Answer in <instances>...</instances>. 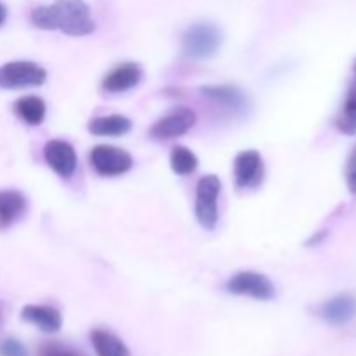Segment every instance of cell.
I'll list each match as a JSON object with an SVG mask.
<instances>
[{"label":"cell","instance_id":"cell-1","mask_svg":"<svg viewBox=\"0 0 356 356\" xmlns=\"http://www.w3.org/2000/svg\"><path fill=\"white\" fill-rule=\"evenodd\" d=\"M30 19L40 30H61L72 37H86L96 28L83 0H56L51 6L35 7Z\"/></svg>","mask_w":356,"mask_h":356},{"label":"cell","instance_id":"cell-2","mask_svg":"<svg viewBox=\"0 0 356 356\" xmlns=\"http://www.w3.org/2000/svg\"><path fill=\"white\" fill-rule=\"evenodd\" d=\"M222 33L211 23H197L188 28L183 35V51L188 58L207 59L219 51Z\"/></svg>","mask_w":356,"mask_h":356},{"label":"cell","instance_id":"cell-3","mask_svg":"<svg viewBox=\"0 0 356 356\" xmlns=\"http://www.w3.org/2000/svg\"><path fill=\"white\" fill-rule=\"evenodd\" d=\"M47 80V72L37 63L10 61L0 66V87L2 89H28L38 87Z\"/></svg>","mask_w":356,"mask_h":356},{"label":"cell","instance_id":"cell-4","mask_svg":"<svg viewBox=\"0 0 356 356\" xmlns=\"http://www.w3.org/2000/svg\"><path fill=\"white\" fill-rule=\"evenodd\" d=\"M221 181L218 176H205L197 184V202L195 214L202 228L214 229L218 225V198L221 193Z\"/></svg>","mask_w":356,"mask_h":356},{"label":"cell","instance_id":"cell-5","mask_svg":"<svg viewBox=\"0 0 356 356\" xmlns=\"http://www.w3.org/2000/svg\"><path fill=\"white\" fill-rule=\"evenodd\" d=\"M226 291L235 296H249L257 301H271L275 298V285L264 275L256 271H240L226 284Z\"/></svg>","mask_w":356,"mask_h":356},{"label":"cell","instance_id":"cell-6","mask_svg":"<svg viewBox=\"0 0 356 356\" xmlns=\"http://www.w3.org/2000/svg\"><path fill=\"white\" fill-rule=\"evenodd\" d=\"M90 163L99 176H122L132 169V156L117 146L99 145L90 152Z\"/></svg>","mask_w":356,"mask_h":356},{"label":"cell","instance_id":"cell-7","mask_svg":"<svg viewBox=\"0 0 356 356\" xmlns=\"http://www.w3.org/2000/svg\"><path fill=\"white\" fill-rule=\"evenodd\" d=\"M197 122V115L190 108H176L169 111L165 117L155 122L149 134L155 139H174L177 136H183L190 131Z\"/></svg>","mask_w":356,"mask_h":356},{"label":"cell","instance_id":"cell-8","mask_svg":"<svg viewBox=\"0 0 356 356\" xmlns=\"http://www.w3.org/2000/svg\"><path fill=\"white\" fill-rule=\"evenodd\" d=\"M233 172L238 188H254L263 181V159L256 149H245L236 155Z\"/></svg>","mask_w":356,"mask_h":356},{"label":"cell","instance_id":"cell-9","mask_svg":"<svg viewBox=\"0 0 356 356\" xmlns=\"http://www.w3.org/2000/svg\"><path fill=\"white\" fill-rule=\"evenodd\" d=\"M45 162L61 177H72L76 170V153L70 143L52 139L44 148Z\"/></svg>","mask_w":356,"mask_h":356},{"label":"cell","instance_id":"cell-10","mask_svg":"<svg viewBox=\"0 0 356 356\" xmlns=\"http://www.w3.org/2000/svg\"><path fill=\"white\" fill-rule=\"evenodd\" d=\"M143 79V70L139 68V65L136 63H124V65H118L117 68L111 70L103 80V89L106 92H125V90H131L141 82Z\"/></svg>","mask_w":356,"mask_h":356},{"label":"cell","instance_id":"cell-11","mask_svg":"<svg viewBox=\"0 0 356 356\" xmlns=\"http://www.w3.org/2000/svg\"><path fill=\"white\" fill-rule=\"evenodd\" d=\"M322 318L334 327L350 323L356 316V298L350 294H341L329 299L320 312Z\"/></svg>","mask_w":356,"mask_h":356},{"label":"cell","instance_id":"cell-12","mask_svg":"<svg viewBox=\"0 0 356 356\" xmlns=\"http://www.w3.org/2000/svg\"><path fill=\"white\" fill-rule=\"evenodd\" d=\"M21 318L47 334L58 332L63 325L61 313L56 308H52V306H24L23 312H21Z\"/></svg>","mask_w":356,"mask_h":356},{"label":"cell","instance_id":"cell-13","mask_svg":"<svg viewBox=\"0 0 356 356\" xmlns=\"http://www.w3.org/2000/svg\"><path fill=\"white\" fill-rule=\"evenodd\" d=\"M202 94L233 111H245L247 106H249V99L238 87L207 86L202 87Z\"/></svg>","mask_w":356,"mask_h":356},{"label":"cell","instance_id":"cell-14","mask_svg":"<svg viewBox=\"0 0 356 356\" xmlns=\"http://www.w3.org/2000/svg\"><path fill=\"white\" fill-rule=\"evenodd\" d=\"M26 211V198L16 190H0V229H7Z\"/></svg>","mask_w":356,"mask_h":356},{"label":"cell","instance_id":"cell-15","mask_svg":"<svg viewBox=\"0 0 356 356\" xmlns=\"http://www.w3.org/2000/svg\"><path fill=\"white\" fill-rule=\"evenodd\" d=\"M132 129V122L124 115H106L94 118L89 124L90 134L94 136H124Z\"/></svg>","mask_w":356,"mask_h":356},{"label":"cell","instance_id":"cell-16","mask_svg":"<svg viewBox=\"0 0 356 356\" xmlns=\"http://www.w3.org/2000/svg\"><path fill=\"white\" fill-rule=\"evenodd\" d=\"M45 103L38 96H23L14 103V113L28 125H40L45 118Z\"/></svg>","mask_w":356,"mask_h":356},{"label":"cell","instance_id":"cell-17","mask_svg":"<svg viewBox=\"0 0 356 356\" xmlns=\"http://www.w3.org/2000/svg\"><path fill=\"white\" fill-rule=\"evenodd\" d=\"M90 343H92L97 356H132L129 348L115 334L106 332V330H92Z\"/></svg>","mask_w":356,"mask_h":356},{"label":"cell","instance_id":"cell-18","mask_svg":"<svg viewBox=\"0 0 356 356\" xmlns=\"http://www.w3.org/2000/svg\"><path fill=\"white\" fill-rule=\"evenodd\" d=\"M170 167L177 176H188L197 170L198 159L186 146H176L170 153Z\"/></svg>","mask_w":356,"mask_h":356},{"label":"cell","instance_id":"cell-19","mask_svg":"<svg viewBox=\"0 0 356 356\" xmlns=\"http://www.w3.org/2000/svg\"><path fill=\"white\" fill-rule=\"evenodd\" d=\"M337 129L346 136L356 134V86H353L348 92L344 106L337 117Z\"/></svg>","mask_w":356,"mask_h":356},{"label":"cell","instance_id":"cell-20","mask_svg":"<svg viewBox=\"0 0 356 356\" xmlns=\"http://www.w3.org/2000/svg\"><path fill=\"white\" fill-rule=\"evenodd\" d=\"M38 356H80L75 350L61 343H45L38 350Z\"/></svg>","mask_w":356,"mask_h":356},{"label":"cell","instance_id":"cell-21","mask_svg":"<svg viewBox=\"0 0 356 356\" xmlns=\"http://www.w3.org/2000/svg\"><path fill=\"white\" fill-rule=\"evenodd\" d=\"M0 356H28L26 348L17 339L0 341Z\"/></svg>","mask_w":356,"mask_h":356},{"label":"cell","instance_id":"cell-22","mask_svg":"<svg viewBox=\"0 0 356 356\" xmlns=\"http://www.w3.org/2000/svg\"><path fill=\"white\" fill-rule=\"evenodd\" d=\"M346 183H348V188H350L351 193L356 195V148L350 155V159H348Z\"/></svg>","mask_w":356,"mask_h":356},{"label":"cell","instance_id":"cell-23","mask_svg":"<svg viewBox=\"0 0 356 356\" xmlns=\"http://www.w3.org/2000/svg\"><path fill=\"white\" fill-rule=\"evenodd\" d=\"M6 17H7V9H6V6H3V3H0V26L3 24Z\"/></svg>","mask_w":356,"mask_h":356}]
</instances>
